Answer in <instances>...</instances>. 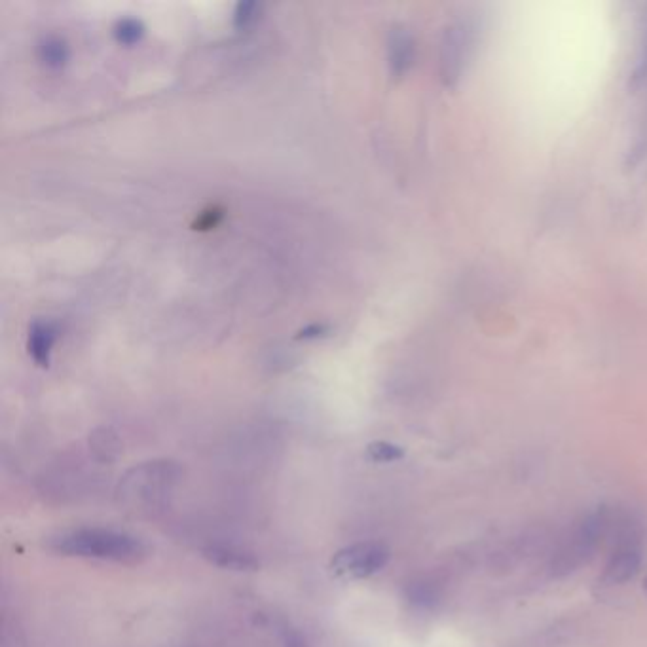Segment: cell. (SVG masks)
Wrapping results in <instances>:
<instances>
[{
  "instance_id": "obj_1",
  "label": "cell",
  "mask_w": 647,
  "mask_h": 647,
  "mask_svg": "<svg viewBox=\"0 0 647 647\" xmlns=\"http://www.w3.org/2000/svg\"><path fill=\"white\" fill-rule=\"evenodd\" d=\"M46 545L56 555L114 564H139L147 556V547L139 537L95 526L59 532L48 537Z\"/></svg>"
},
{
  "instance_id": "obj_2",
  "label": "cell",
  "mask_w": 647,
  "mask_h": 647,
  "mask_svg": "<svg viewBox=\"0 0 647 647\" xmlns=\"http://www.w3.org/2000/svg\"><path fill=\"white\" fill-rule=\"evenodd\" d=\"M610 518L604 509L589 513L581 518L568 537L560 543L558 551L553 556L551 570L553 575L574 574L583 564L589 562L594 551L600 547L602 539L608 534Z\"/></svg>"
},
{
  "instance_id": "obj_3",
  "label": "cell",
  "mask_w": 647,
  "mask_h": 647,
  "mask_svg": "<svg viewBox=\"0 0 647 647\" xmlns=\"http://www.w3.org/2000/svg\"><path fill=\"white\" fill-rule=\"evenodd\" d=\"M391 551L382 541H357L336 551L331 572L346 581H363L380 574L389 564Z\"/></svg>"
},
{
  "instance_id": "obj_4",
  "label": "cell",
  "mask_w": 647,
  "mask_h": 647,
  "mask_svg": "<svg viewBox=\"0 0 647 647\" xmlns=\"http://www.w3.org/2000/svg\"><path fill=\"white\" fill-rule=\"evenodd\" d=\"M642 562H644V549H642L640 536L634 530H627L617 539L604 566V572L598 577V583L602 587L627 585L640 574Z\"/></svg>"
},
{
  "instance_id": "obj_5",
  "label": "cell",
  "mask_w": 647,
  "mask_h": 647,
  "mask_svg": "<svg viewBox=\"0 0 647 647\" xmlns=\"http://www.w3.org/2000/svg\"><path fill=\"white\" fill-rule=\"evenodd\" d=\"M131 475H135L133 479L126 477L124 484L131 488H137L135 492L130 494H139V498H150V496H158L160 490H164L171 482L177 479V467L171 462H154L147 463L139 469H133Z\"/></svg>"
},
{
  "instance_id": "obj_6",
  "label": "cell",
  "mask_w": 647,
  "mask_h": 647,
  "mask_svg": "<svg viewBox=\"0 0 647 647\" xmlns=\"http://www.w3.org/2000/svg\"><path fill=\"white\" fill-rule=\"evenodd\" d=\"M57 336H59V327L54 321L48 319H35L29 327V338H27V348L29 355L38 367H48L50 365V355L54 350Z\"/></svg>"
},
{
  "instance_id": "obj_7",
  "label": "cell",
  "mask_w": 647,
  "mask_h": 647,
  "mask_svg": "<svg viewBox=\"0 0 647 647\" xmlns=\"http://www.w3.org/2000/svg\"><path fill=\"white\" fill-rule=\"evenodd\" d=\"M204 556L211 564L232 572H255L260 566L257 556L236 545H211L205 549Z\"/></svg>"
},
{
  "instance_id": "obj_8",
  "label": "cell",
  "mask_w": 647,
  "mask_h": 647,
  "mask_svg": "<svg viewBox=\"0 0 647 647\" xmlns=\"http://www.w3.org/2000/svg\"><path fill=\"white\" fill-rule=\"evenodd\" d=\"M389 67L393 74H405L414 61V40L407 29H393L388 40Z\"/></svg>"
},
{
  "instance_id": "obj_9",
  "label": "cell",
  "mask_w": 647,
  "mask_h": 647,
  "mask_svg": "<svg viewBox=\"0 0 647 647\" xmlns=\"http://www.w3.org/2000/svg\"><path fill=\"white\" fill-rule=\"evenodd\" d=\"M37 52L38 59L50 69H61L71 59V46L59 35H48L42 38L38 42Z\"/></svg>"
},
{
  "instance_id": "obj_10",
  "label": "cell",
  "mask_w": 647,
  "mask_h": 647,
  "mask_svg": "<svg viewBox=\"0 0 647 647\" xmlns=\"http://www.w3.org/2000/svg\"><path fill=\"white\" fill-rule=\"evenodd\" d=\"M145 23L143 19L133 18V16H126V18L116 19L114 27H112V35L120 42L131 46L135 42H139L141 38L145 37Z\"/></svg>"
},
{
  "instance_id": "obj_11",
  "label": "cell",
  "mask_w": 647,
  "mask_h": 647,
  "mask_svg": "<svg viewBox=\"0 0 647 647\" xmlns=\"http://www.w3.org/2000/svg\"><path fill=\"white\" fill-rule=\"evenodd\" d=\"M365 458L372 463H393L405 458V450L389 441H374L367 446Z\"/></svg>"
},
{
  "instance_id": "obj_12",
  "label": "cell",
  "mask_w": 647,
  "mask_h": 647,
  "mask_svg": "<svg viewBox=\"0 0 647 647\" xmlns=\"http://www.w3.org/2000/svg\"><path fill=\"white\" fill-rule=\"evenodd\" d=\"M259 14V2L243 0V2H238V4H236L234 14H232V19H234V25H236L238 29H245V27H249L251 23H255V21H257Z\"/></svg>"
},
{
  "instance_id": "obj_13",
  "label": "cell",
  "mask_w": 647,
  "mask_h": 647,
  "mask_svg": "<svg viewBox=\"0 0 647 647\" xmlns=\"http://www.w3.org/2000/svg\"><path fill=\"white\" fill-rule=\"evenodd\" d=\"M222 219V209H219V207H211L209 211H204L202 215H200V219L196 221V230H209V228H213V226H217L219 222H221Z\"/></svg>"
},
{
  "instance_id": "obj_14",
  "label": "cell",
  "mask_w": 647,
  "mask_h": 647,
  "mask_svg": "<svg viewBox=\"0 0 647 647\" xmlns=\"http://www.w3.org/2000/svg\"><path fill=\"white\" fill-rule=\"evenodd\" d=\"M327 333H329V325H325V323H312V325L300 329L296 333V338L298 340H315V338H321V336H325Z\"/></svg>"
},
{
  "instance_id": "obj_15",
  "label": "cell",
  "mask_w": 647,
  "mask_h": 647,
  "mask_svg": "<svg viewBox=\"0 0 647 647\" xmlns=\"http://www.w3.org/2000/svg\"><path fill=\"white\" fill-rule=\"evenodd\" d=\"M285 647H306V642H304V638L298 632L291 630V632H287Z\"/></svg>"
},
{
  "instance_id": "obj_16",
  "label": "cell",
  "mask_w": 647,
  "mask_h": 647,
  "mask_svg": "<svg viewBox=\"0 0 647 647\" xmlns=\"http://www.w3.org/2000/svg\"><path fill=\"white\" fill-rule=\"evenodd\" d=\"M644 592H646V596H647V575L646 577H644Z\"/></svg>"
}]
</instances>
